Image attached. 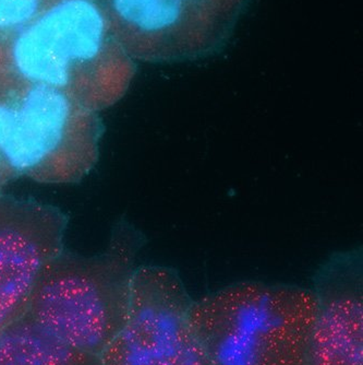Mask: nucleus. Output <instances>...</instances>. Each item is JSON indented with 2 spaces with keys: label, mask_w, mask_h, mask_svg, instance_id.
<instances>
[{
  "label": "nucleus",
  "mask_w": 363,
  "mask_h": 365,
  "mask_svg": "<svg viewBox=\"0 0 363 365\" xmlns=\"http://www.w3.org/2000/svg\"><path fill=\"white\" fill-rule=\"evenodd\" d=\"M135 71L100 0H55L0 49V75L63 92L98 113L126 96Z\"/></svg>",
  "instance_id": "nucleus-1"
},
{
  "label": "nucleus",
  "mask_w": 363,
  "mask_h": 365,
  "mask_svg": "<svg viewBox=\"0 0 363 365\" xmlns=\"http://www.w3.org/2000/svg\"><path fill=\"white\" fill-rule=\"evenodd\" d=\"M143 243L140 232L121 222L104 253L63 250L36 281L26 313L75 349L100 356L126 322L135 256Z\"/></svg>",
  "instance_id": "nucleus-2"
},
{
  "label": "nucleus",
  "mask_w": 363,
  "mask_h": 365,
  "mask_svg": "<svg viewBox=\"0 0 363 365\" xmlns=\"http://www.w3.org/2000/svg\"><path fill=\"white\" fill-rule=\"evenodd\" d=\"M317 293L239 282L194 301L190 319L213 365H310Z\"/></svg>",
  "instance_id": "nucleus-3"
},
{
  "label": "nucleus",
  "mask_w": 363,
  "mask_h": 365,
  "mask_svg": "<svg viewBox=\"0 0 363 365\" xmlns=\"http://www.w3.org/2000/svg\"><path fill=\"white\" fill-rule=\"evenodd\" d=\"M100 113L63 92L0 75V157L16 178L73 185L100 159Z\"/></svg>",
  "instance_id": "nucleus-4"
},
{
  "label": "nucleus",
  "mask_w": 363,
  "mask_h": 365,
  "mask_svg": "<svg viewBox=\"0 0 363 365\" xmlns=\"http://www.w3.org/2000/svg\"><path fill=\"white\" fill-rule=\"evenodd\" d=\"M250 0H100L115 36L137 63L207 58L231 40Z\"/></svg>",
  "instance_id": "nucleus-5"
},
{
  "label": "nucleus",
  "mask_w": 363,
  "mask_h": 365,
  "mask_svg": "<svg viewBox=\"0 0 363 365\" xmlns=\"http://www.w3.org/2000/svg\"><path fill=\"white\" fill-rule=\"evenodd\" d=\"M192 302L175 270L135 267L126 322L100 365H213L192 327Z\"/></svg>",
  "instance_id": "nucleus-6"
},
{
  "label": "nucleus",
  "mask_w": 363,
  "mask_h": 365,
  "mask_svg": "<svg viewBox=\"0 0 363 365\" xmlns=\"http://www.w3.org/2000/svg\"><path fill=\"white\" fill-rule=\"evenodd\" d=\"M68 223L58 207L0 196V329L26 311L43 270L65 250Z\"/></svg>",
  "instance_id": "nucleus-7"
},
{
  "label": "nucleus",
  "mask_w": 363,
  "mask_h": 365,
  "mask_svg": "<svg viewBox=\"0 0 363 365\" xmlns=\"http://www.w3.org/2000/svg\"><path fill=\"white\" fill-rule=\"evenodd\" d=\"M362 252H338L324 264L328 284L309 340L310 365H363V303L358 290Z\"/></svg>",
  "instance_id": "nucleus-8"
},
{
  "label": "nucleus",
  "mask_w": 363,
  "mask_h": 365,
  "mask_svg": "<svg viewBox=\"0 0 363 365\" xmlns=\"http://www.w3.org/2000/svg\"><path fill=\"white\" fill-rule=\"evenodd\" d=\"M0 365H100L49 333L26 311L0 329Z\"/></svg>",
  "instance_id": "nucleus-9"
},
{
  "label": "nucleus",
  "mask_w": 363,
  "mask_h": 365,
  "mask_svg": "<svg viewBox=\"0 0 363 365\" xmlns=\"http://www.w3.org/2000/svg\"><path fill=\"white\" fill-rule=\"evenodd\" d=\"M55 0H0V49L11 42Z\"/></svg>",
  "instance_id": "nucleus-10"
},
{
  "label": "nucleus",
  "mask_w": 363,
  "mask_h": 365,
  "mask_svg": "<svg viewBox=\"0 0 363 365\" xmlns=\"http://www.w3.org/2000/svg\"><path fill=\"white\" fill-rule=\"evenodd\" d=\"M16 178L11 170L8 168L3 158L0 157V196L4 195V190L9 185V182Z\"/></svg>",
  "instance_id": "nucleus-11"
}]
</instances>
